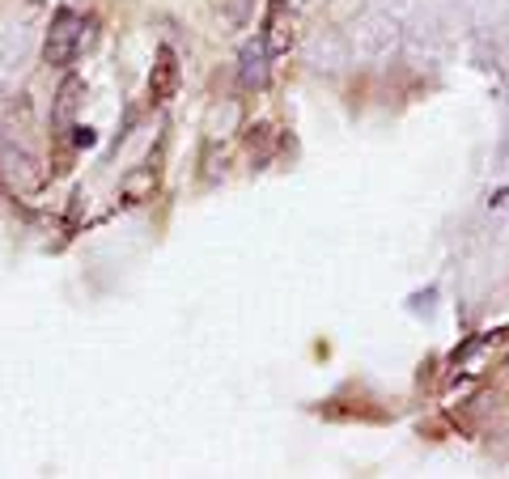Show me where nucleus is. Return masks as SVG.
<instances>
[{
	"label": "nucleus",
	"mask_w": 509,
	"mask_h": 479,
	"mask_svg": "<svg viewBox=\"0 0 509 479\" xmlns=\"http://www.w3.org/2000/svg\"><path fill=\"white\" fill-rule=\"evenodd\" d=\"M81 102H85V81L68 73V77L59 81L56 102H51V128H56V132H68V128L77 123Z\"/></svg>",
	"instance_id": "obj_4"
},
{
	"label": "nucleus",
	"mask_w": 509,
	"mask_h": 479,
	"mask_svg": "<svg viewBox=\"0 0 509 479\" xmlns=\"http://www.w3.org/2000/svg\"><path fill=\"white\" fill-rule=\"evenodd\" d=\"M73 145H81V149H85V145H94V132H90V128H73Z\"/></svg>",
	"instance_id": "obj_6"
},
{
	"label": "nucleus",
	"mask_w": 509,
	"mask_h": 479,
	"mask_svg": "<svg viewBox=\"0 0 509 479\" xmlns=\"http://www.w3.org/2000/svg\"><path fill=\"white\" fill-rule=\"evenodd\" d=\"M505 369H509V361H505Z\"/></svg>",
	"instance_id": "obj_7"
},
{
	"label": "nucleus",
	"mask_w": 509,
	"mask_h": 479,
	"mask_svg": "<svg viewBox=\"0 0 509 479\" xmlns=\"http://www.w3.org/2000/svg\"><path fill=\"white\" fill-rule=\"evenodd\" d=\"M85 47V21L77 13H68V9H59L56 18H51V30H47V39H43V59L51 64V68H68L77 51Z\"/></svg>",
	"instance_id": "obj_1"
},
{
	"label": "nucleus",
	"mask_w": 509,
	"mask_h": 479,
	"mask_svg": "<svg viewBox=\"0 0 509 479\" xmlns=\"http://www.w3.org/2000/svg\"><path fill=\"white\" fill-rule=\"evenodd\" d=\"M268 77H272V51H268L263 35H259V39H247L242 51H238V85H242L247 94H259V90L268 85Z\"/></svg>",
	"instance_id": "obj_2"
},
{
	"label": "nucleus",
	"mask_w": 509,
	"mask_h": 479,
	"mask_svg": "<svg viewBox=\"0 0 509 479\" xmlns=\"http://www.w3.org/2000/svg\"><path fill=\"white\" fill-rule=\"evenodd\" d=\"M178 77H183L178 56L170 51V47H157L153 68H149V98H153L157 106H161V102H170V98L178 94Z\"/></svg>",
	"instance_id": "obj_3"
},
{
	"label": "nucleus",
	"mask_w": 509,
	"mask_h": 479,
	"mask_svg": "<svg viewBox=\"0 0 509 479\" xmlns=\"http://www.w3.org/2000/svg\"><path fill=\"white\" fill-rule=\"evenodd\" d=\"M263 43H268V51H272V56H285V51L294 47V18H289V0H272Z\"/></svg>",
	"instance_id": "obj_5"
}]
</instances>
